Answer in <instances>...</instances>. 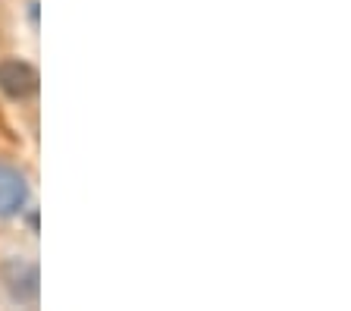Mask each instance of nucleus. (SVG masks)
Here are the masks:
<instances>
[{"label":"nucleus","mask_w":351,"mask_h":311,"mask_svg":"<svg viewBox=\"0 0 351 311\" xmlns=\"http://www.w3.org/2000/svg\"><path fill=\"white\" fill-rule=\"evenodd\" d=\"M0 280L7 286L10 299L19 305H35L38 292H41V274H38L35 261L25 258H10L0 264Z\"/></svg>","instance_id":"nucleus-1"},{"label":"nucleus","mask_w":351,"mask_h":311,"mask_svg":"<svg viewBox=\"0 0 351 311\" xmlns=\"http://www.w3.org/2000/svg\"><path fill=\"white\" fill-rule=\"evenodd\" d=\"M29 201V183L16 167L0 163V217H16Z\"/></svg>","instance_id":"nucleus-3"},{"label":"nucleus","mask_w":351,"mask_h":311,"mask_svg":"<svg viewBox=\"0 0 351 311\" xmlns=\"http://www.w3.org/2000/svg\"><path fill=\"white\" fill-rule=\"evenodd\" d=\"M38 69L25 60H0V91L10 101H25V97L38 95Z\"/></svg>","instance_id":"nucleus-2"}]
</instances>
